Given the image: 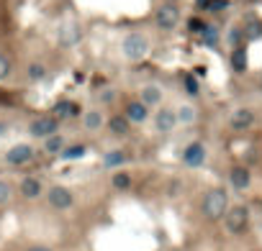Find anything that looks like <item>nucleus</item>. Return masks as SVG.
Returning a JSON list of instances; mask_svg holds the SVG:
<instances>
[{
	"instance_id": "nucleus-1",
	"label": "nucleus",
	"mask_w": 262,
	"mask_h": 251,
	"mask_svg": "<svg viewBox=\"0 0 262 251\" xmlns=\"http://www.w3.org/2000/svg\"><path fill=\"white\" fill-rule=\"evenodd\" d=\"M226 210H229V195H226V190H221V187L208 190L206 197H203V215L211 218V220H218V218H224Z\"/></svg>"
},
{
	"instance_id": "nucleus-2",
	"label": "nucleus",
	"mask_w": 262,
	"mask_h": 251,
	"mask_svg": "<svg viewBox=\"0 0 262 251\" xmlns=\"http://www.w3.org/2000/svg\"><path fill=\"white\" fill-rule=\"evenodd\" d=\"M121 52H123L126 59L139 62V59H144L147 52H149V41H147L144 34H128V36L123 39V44H121Z\"/></svg>"
},
{
	"instance_id": "nucleus-3",
	"label": "nucleus",
	"mask_w": 262,
	"mask_h": 251,
	"mask_svg": "<svg viewBox=\"0 0 262 251\" xmlns=\"http://www.w3.org/2000/svg\"><path fill=\"white\" fill-rule=\"evenodd\" d=\"M224 223H226L229 233H244L249 225V210L244 205H234V208H229L224 213Z\"/></svg>"
},
{
	"instance_id": "nucleus-4",
	"label": "nucleus",
	"mask_w": 262,
	"mask_h": 251,
	"mask_svg": "<svg viewBox=\"0 0 262 251\" xmlns=\"http://www.w3.org/2000/svg\"><path fill=\"white\" fill-rule=\"evenodd\" d=\"M180 24V11L175 3H162L157 8V26L160 29H175Z\"/></svg>"
},
{
	"instance_id": "nucleus-5",
	"label": "nucleus",
	"mask_w": 262,
	"mask_h": 251,
	"mask_svg": "<svg viewBox=\"0 0 262 251\" xmlns=\"http://www.w3.org/2000/svg\"><path fill=\"white\" fill-rule=\"evenodd\" d=\"M47 200H49V205L54 210H67V208H72V202H75V195L67 190V187H52L49 190V195H47Z\"/></svg>"
},
{
	"instance_id": "nucleus-6",
	"label": "nucleus",
	"mask_w": 262,
	"mask_h": 251,
	"mask_svg": "<svg viewBox=\"0 0 262 251\" xmlns=\"http://www.w3.org/2000/svg\"><path fill=\"white\" fill-rule=\"evenodd\" d=\"M31 159H34V149H31L29 144H16V146H11V149H8V154H6V162H8V164H13V167L29 164Z\"/></svg>"
},
{
	"instance_id": "nucleus-7",
	"label": "nucleus",
	"mask_w": 262,
	"mask_h": 251,
	"mask_svg": "<svg viewBox=\"0 0 262 251\" xmlns=\"http://www.w3.org/2000/svg\"><path fill=\"white\" fill-rule=\"evenodd\" d=\"M183 162H185V167H201L206 162V149H203V144H198V141L188 144L183 149Z\"/></svg>"
},
{
	"instance_id": "nucleus-8",
	"label": "nucleus",
	"mask_w": 262,
	"mask_h": 251,
	"mask_svg": "<svg viewBox=\"0 0 262 251\" xmlns=\"http://www.w3.org/2000/svg\"><path fill=\"white\" fill-rule=\"evenodd\" d=\"M57 128H59V121L57 118H39V121H34L29 126L31 136H36V139H47V136L57 133Z\"/></svg>"
},
{
	"instance_id": "nucleus-9",
	"label": "nucleus",
	"mask_w": 262,
	"mask_h": 251,
	"mask_svg": "<svg viewBox=\"0 0 262 251\" xmlns=\"http://www.w3.org/2000/svg\"><path fill=\"white\" fill-rule=\"evenodd\" d=\"M229 123H231L234 131H247L249 126H254V113L249 108H239V110L231 113V121Z\"/></svg>"
},
{
	"instance_id": "nucleus-10",
	"label": "nucleus",
	"mask_w": 262,
	"mask_h": 251,
	"mask_svg": "<svg viewBox=\"0 0 262 251\" xmlns=\"http://www.w3.org/2000/svg\"><path fill=\"white\" fill-rule=\"evenodd\" d=\"M18 190H21V195H24V197L34 200V197H39L44 192V185H41L39 177H24V179H21V185H18Z\"/></svg>"
},
{
	"instance_id": "nucleus-11",
	"label": "nucleus",
	"mask_w": 262,
	"mask_h": 251,
	"mask_svg": "<svg viewBox=\"0 0 262 251\" xmlns=\"http://www.w3.org/2000/svg\"><path fill=\"white\" fill-rule=\"evenodd\" d=\"M229 182L236 187V190H247L249 187V182H252V174L247 167H231L229 172Z\"/></svg>"
},
{
	"instance_id": "nucleus-12",
	"label": "nucleus",
	"mask_w": 262,
	"mask_h": 251,
	"mask_svg": "<svg viewBox=\"0 0 262 251\" xmlns=\"http://www.w3.org/2000/svg\"><path fill=\"white\" fill-rule=\"evenodd\" d=\"M126 118H128V123H144V121H147V105H144L142 100L128 103V108H126Z\"/></svg>"
},
{
	"instance_id": "nucleus-13",
	"label": "nucleus",
	"mask_w": 262,
	"mask_h": 251,
	"mask_svg": "<svg viewBox=\"0 0 262 251\" xmlns=\"http://www.w3.org/2000/svg\"><path fill=\"white\" fill-rule=\"evenodd\" d=\"M155 126H157V131L167 133V131H172L175 126H178V118H175L172 110H160L155 116Z\"/></svg>"
},
{
	"instance_id": "nucleus-14",
	"label": "nucleus",
	"mask_w": 262,
	"mask_h": 251,
	"mask_svg": "<svg viewBox=\"0 0 262 251\" xmlns=\"http://www.w3.org/2000/svg\"><path fill=\"white\" fill-rule=\"evenodd\" d=\"M80 26H75V24H67V26H62V31H59V41H62V47H72V44H77L80 41Z\"/></svg>"
},
{
	"instance_id": "nucleus-15",
	"label": "nucleus",
	"mask_w": 262,
	"mask_h": 251,
	"mask_svg": "<svg viewBox=\"0 0 262 251\" xmlns=\"http://www.w3.org/2000/svg\"><path fill=\"white\" fill-rule=\"evenodd\" d=\"M160 100H162V90H160L157 85H147V87H142V103H144L147 108L160 105Z\"/></svg>"
},
{
	"instance_id": "nucleus-16",
	"label": "nucleus",
	"mask_w": 262,
	"mask_h": 251,
	"mask_svg": "<svg viewBox=\"0 0 262 251\" xmlns=\"http://www.w3.org/2000/svg\"><path fill=\"white\" fill-rule=\"evenodd\" d=\"M64 136H59V133H52V136H47V141H44V149H47L49 154H59L62 149H64Z\"/></svg>"
},
{
	"instance_id": "nucleus-17",
	"label": "nucleus",
	"mask_w": 262,
	"mask_h": 251,
	"mask_svg": "<svg viewBox=\"0 0 262 251\" xmlns=\"http://www.w3.org/2000/svg\"><path fill=\"white\" fill-rule=\"evenodd\" d=\"M123 162H126V154H123V151H108L105 159H103V167L113 169V167H121Z\"/></svg>"
},
{
	"instance_id": "nucleus-18",
	"label": "nucleus",
	"mask_w": 262,
	"mask_h": 251,
	"mask_svg": "<svg viewBox=\"0 0 262 251\" xmlns=\"http://www.w3.org/2000/svg\"><path fill=\"white\" fill-rule=\"evenodd\" d=\"M108 126H111V131H113V133L123 136V133L128 131V126H131V123H128V118H126V116H113L111 121H108Z\"/></svg>"
},
{
	"instance_id": "nucleus-19",
	"label": "nucleus",
	"mask_w": 262,
	"mask_h": 251,
	"mask_svg": "<svg viewBox=\"0 0 262 251\" xmlns=\"http://www.w3.org/2000/svg\"><path fill=\"white\" fill-rule=\"evenodd\" d=\"M175 118H178V123H193L195 121V108L193 105H180L178 113H175Z\"/></svg>"
},
{
	"instance_id": "nucleus-20",
	"label": "nucleus",
	"mask_w": 262,
	"mask_h": 251,
	"mask_svg": "<svg viewBox=\"0 0 262 251\" xmlns=\"http://www.w3.org/2000/svg\"><path fill=\"white\" fill-rule=\"evenodd\" d=\"M103 126V116L98 110H90V113H85V128L87 131H98Z\"/></svg>"
},
{
	"instance_id": "nucleus-21",
	"label": "nucleus",
	"mask_w": 262,
	"mask_h": 251,
	"mask_svg": "<svg viewBox=\"0 0 262 251\" xmlns=\"http://www.w3.org/2000/svg\"><path fill=\"white\" fill-rule=\"evenodd\" d=\"M231 67L236 72H244L247 70V54H244V49H234V54H231Z\"/></svg>"
},
{
	"instance_id": "nucleus-22",
	"label": "nucleus",
	"mask_w": 262,
	"mask_h": 251,
	"mask_svg": "<svg viewBox=\"0 0 262 251\" xmlns=\"http://www.w3.org/2000/svg\"><path fill=\"white\" fill-rule=\"evenodd\" d=\"M111 182H113V187H116V190H128V187H131V174H126V172H116Z\"/></svg>"
},
{
	"instance_id": "nucleus-23",
	"label": "nucleus",
	"mask_w": 262,
	"mask_h": 251,
	"mask_svg": "<svg viewBox=\"0 0 262 251\" xmlns=\"http://www.w3.org/2000/svg\"><path fill=\"white\" fill-rule=\"evenodd\" d=\"M64 159H77V156H85V146L82 144H75V146H67V149H62L59 151Z\"/></svg>"
},
{
	"instance_id": "nucleus-24",
	"label": "nucleus",
	"mask_w": 262,
	"mask_h": 251,
	"mask_svg": "<svg viewBox=\"0 0 262 251\" xmlns=\"http://www.w3.org/2000/svg\"><path fill=\"white\" fill-rule=\"evenodd\" d=\"M201 36H203V41L208 44V47H216V44H218V31L211 29V26H203L201 29Z\"/></svg>"
},
{
	"instance_id": "nucleus-25",
	"label": "nucleus",
	"mask_w": 262,
	"mask_h": 251,
	"mask_svg": "<svg viewBox=\"0 0 262 251\" xmlns=\"http://www.w3.org/2000/svg\"><path fill=\"white\" fill-rule=\"evenodd\" d=\"M44 75H47V70H44V64L34 62V64L29 67V77H31V80H36V82H39V80H44Z\"/></svg>"
},
{
	"instance_id": "nucleus-26",
	"label": "nucleus",
	"mask_w": 262,
	"mask_h": 251,
	"mask_svg": "<svg viewBox=\"0 0 262 251\" xmlns=\"http://www.w3.org/2000/svg\"><path fill=\"white\" fill-rule=\"evenodd\" d=\"M11 75V59L6 54H0V80H6Z\"/></svg>"
},
{
	"instance_id": "nucleus-27",
	"label": "nucleus",
	"mask_w": 262,
	"mask_h": 251,
	"mask_svg": "<svg viewBox=\"0 0 262 251\" xmlns=\"http://www.w3.org/2000/svg\"><path fill=\"white\" fill-rule=\"evenodd\" d=\"M11 200V185L6 179H0V205H6Z\"/></svg>"
},
{
	"instance_id": "nucleus-28",
	"label": "nucleus",
	"mask_w": 262,
	"mask_h": 251,
	"mask_svg": "<svg viewBox=\"0 0 262 251\" xmlns=\"http://www.w3.org/2000/svg\"><path fill=\"white\" fill-rule=\"evenodd\" d=\"M229 41H231V47H239V41H242V31H239V29H231Z\"/></svg>"
},
{
	"instance_id": "nucleus-29",
	"label": "nucleus",
	"mask_w": 262,
	"mask_h": 251,
	"mask_svg": "<svg viewBox=\"0 0 262 251\" xmlns=\"http://www.w3.org/2000/svg\"><path fill=\"white\" fill-rule=\"evenodd\" d=\"M113 98H116V90H103V93H100L103 103H113Z\"/></svg>"
},
{
	"instance_id": "nucleus-30",
	"label": "nucleus",
	"mask_w": 262,
	"mask_h": 251,
	"mask_svg": "<svg viewBox=\"0 0 262 251\" xmlns=\"http://www.w3.org/2000/svg\"><path fill=\"white\" fill-rule=\"evenodd\" d=\"M57 113H59V116H70L72 108H70L67 103H57Z\"/></svg>"
},
{
	"instance_id": "nucleus-31",
	"label": "nucleus",
	"mask_w": 262,
	"mask_h": 251,
	"mask_svg": "<svg viewBox=\"0 0 262 251\" xmlns=\"http://www.w3.org/2000/svg\"><path fill=\"white\" fill-rule=\"evenodd\" d=\"M185 87H188V93H198V82L193 77H185Z\"/></svg>"
},
{
	"instance_id": "nucleus-32",
	"label": "nucleus",
	"mask_w": 262,
	"mask_h": 251,
	"mask_svg": "<svg viewBox=\"0 0 262 251\" xmlns=\"http://www.w3.org/2000/svg\"><path fill=\"white\" fill-rule=\"evenodd\" d=\"M29 251H52V248H49V246H41V243H36V246H31Z\"/></svg>"
},
{
	"instance_id": "nucleus-33",
	"label": "nucleus",
	"mask_w": 262,
	"mask_h": 251,
	"mask_svg": "<svg viewBox=\"0 0 262 251\" xmlns=\"http://www.w3.org/2000/svg\"><path fill=\"white\" fill-rule=\"evenodd\" d=\"M0 133H6V126L3 123H0Z\"/></svg>"
},
{
	"instance_id": "nucleus-34",
	"label": "nucleus",
	"mask_w": 262,
	"mask_h": 251,
	"mask_svg": "<svg viewBox=\"0 0 262 251\" xmlns=\"http://www.w3.org/2000/svg\"><path fill=\"white\" fill-rule=\"evenodd\" d=\"M259 87H262V80H259Z\"/></svg>"
},
{
	"instance_id": "nucleus-35",
	"label": "nucleus",
	"mask_w": 262,
	"mask_h": 251,
	"mask_svg": "<svg viewBox=\"0 0 262 251\" xmlns=\"http://www.w3.org/2000/svg\"><path fill=\"white\" fill-rule=\"evenodd\" d=\"M167 3H172V0H167Z\"/></svg>"
}]
</instances>
